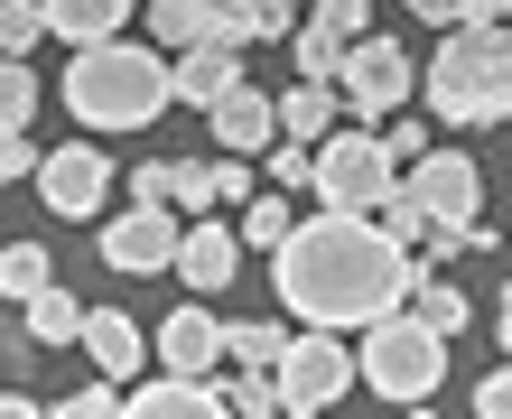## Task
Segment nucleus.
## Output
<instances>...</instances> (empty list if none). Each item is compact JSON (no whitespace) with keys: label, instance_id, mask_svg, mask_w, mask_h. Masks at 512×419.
<instances>
[{"label":"nucleus","instance_id":"nucleus-1","mask_svg":"<svg viewBox=\"0 0 512 419\" xmlns=\"http://www.w3.org/2000/svg\"><path fill=\"white\" fill-rule=\"evenodd\" d=\"M410 243H391L373 215H326L298 224L280 252H270V298H289L298 326H326V336H345V326H373L391 308H410Z\"/></svg>","mask_w":512,"mask_h":419},{"label":"nucleus","instance_id":"nucleus-2","mask_svg":"<svg viewBox=\"0 0 512 419\" xmlns=\"http://www.w3.org/2000/svg\"><path fill=\"white\" fill-rule=\"evenodd\" d=\"M177 103V66L140 38H103V47H75L66 56V112L94 140H122V131H149L159 112Z\"/></svg>","mask_w":512,"mask_h":419},{"label":"nucleus","instance_id":"nucleus-3","mask_svg":"<svg viewBox=\"0 0 512 419\" xmlns=\"http://www.w3.org/2000/svg\"><path fill=\"white\" fill-rule=\"evenodd\" d=\"M429 84V112L447 131H485V122H512V28H447L438 38V66L419 75Z\"/></svg>","mask_w":512,"mask_h":419},{"label":"nucleus","instance_id":"nucleus-4","mask_svg":"<svg viewBox=\"0 0 512 419\" xmlns=\"http://www.w3.org/2000/svg\"><path fill=\"white\" fill-rule=\"evenodd\" d=\"M354 364H364V382L382 401H401V410H419L438 392V373H447V336L419 308H391V317H373L364 326V354H354Z\"/></svg>","mask_w":512,"mask_h":419},{"label":"nucleus","instance_id":"nucleus-5","mask_svg":"<svg viewBox=\"0 0 512 419\" xmlns=\"http://www.w3.org/2000/svg\"><path fill=\"white\" fill-rule=\"evenodd\" d=\"M401 187V159L382 149V131H326L317 140V205L326 215H373V205Z\"/></svg>","mask_w":512,"mask_h":419},{"label":"nucleus","instance_id":"nucleus-6","mask_svg":"<svg viewBox=\"0 0 512 419\" xmlns=\"http://www.w3.org/2000/svg\"><path fill=\"white\" fill-rule=\"evenodd\" d=\"M354 373H364V364H354V354H345L336 336H326V326L289 336V354L270 364V382H280V410H289V419H308V410H336V401L354 392Z\"/></svg>","mask_w":512,"mask_h":419},{"label":"nucleus","instance_id":"nucleus-7","mask_svg":"<svg viewBox=\"0 0 512 419\" xmlns=\"http://www.w3.org/2000/svg\"><path fill=\"white\" fill-rule=\"evenodd\" d=\"M410 84H419L410 47H391V38H354V47H345V66H336V103L373 131V122H391V112L410 103Z\"/></svg>","mask_w":512,"mask_h":419},{"label":"nucleus","instance_id":"nucleus-8","mask_svg":"<svg viewBox=\"0 0 512 419\" xmlns=\"http://www.w3.org/2000/svg\"><path fill=\"white\" fill-rule=\"evenodd\" d=\"M177 243H187V224H177L168 215V196H131V215L122 224H103V261H112V271H177Z\"/></svg>","mask_w":512,"mask_h":419},{"label":"nucleus","instance_id":"nucleus-9","mask_svg":"<svg viewBox=\"0 0 512 419\" xmlns=\"http://www.w3.org/2000/svg\"><path fill=\"white\" fill-rule=\"evenodd\" d=\"M38 196H47V215H66V224H94V215H103V196H112V159H103V149H84V140L47 149V168H38Z\"/></svg>","mask_w":512,"mask_h":419},{"label":"nucleus","instance_id":"nucleus-10","mask_svg":"<svg viewBox=\"0 0 512 419\" xmlns=\"http://www.w3.org/2000/svg\"><path fill=\"white\" fill-rule=\"evenodd\" d=\"M401 187L419 196V215H429V224H466L475 205H485V177H475V159H466V149H419Z\"/></svg>","mask_w":512,"mask_h":419},{"label":"nucleus","instance_id":"nucleus-11","mask_svg":"<svg viewBox=\"0 0 512 419\" xmlns=\"http://www.w3.org/2000/svg\"><path fill=\"white\" fill-rule=\"evenodd\" d=\"M233 271H243V224L196 215V224H187V243H177V280H187L196 298H224Z\"/></svg>","mask_w":512,"mask_h":419},{"label":"nucleus","instance_id":"nucleus-12","mask_svg":"<svg viewBox=\"0 0 512 419\" xmlns=\"http://www.w3.org/2000/svg\"><path fill=\"white\" fill-rule=\"evenodd\" d=\"M233 410V392L215 373H159V382H131V419H215Z\"/></svg>","mask_w":512,"mask_h":419},{"label":"nucleus","instance_id":"nucleus-13","mask_svg":"<svg viewBox=\"0 0 512 419\" xmlns=\"http://www.w3.org/2000/svg\"><path fill=\"white\" fill-rule=\"evenodd\" d=\"M233 84H243V47H177V103H196V112H215Z\"/></svg>","mask_w":512,"mask_h":419},{"label":"nucleus","instance_id":"nucleus-14","mask_svg":"<svg viewBox=\"0 0 512 419\" xmlns=\"http://www.w3.org/2000/svg\"><path fill=\"white\" fill-rule=\"evenodd\" d=\"M215 354H224V326H215V308H177L168 326H159V364L168 373H215Z\"/></svg>","mask_w":512,"mask_h":419},{"label":"nucleus","instance_id":"nucleus-15","mask_svg":"<svg viewBox=\"0 0 512 419\" xmlns=\"http://www.w3.org/2000/svg\"><path fill=\"white\" fill-rule=\"evenodd\" d=\"M205 122H215L224 149H270V140H280V103H270L261 84H233V94L205 112Z\"/></svg>","mask_w":512,"mask_h":419},{"label":"nucleus","instance_id":"nucleus-16","mask_svg":"<svg viewBox=\"0 0 512 419\" xmlns=\"http://www.w3.org/2000/svg\"><path fill=\"white\" fill-rule=\"evenodd\" d=\"M84 354H94V373L140 382V317L131 308H94V317H84Z\"/></svg>","mask_w":512,"mask_h":419},{"label":"nucleus","instance_id":"nucleus-17","mask_svg":"<svg viewBox=\"0 0 512 419\" xmlns=\"http://www.w3.org/2000/svg\"><path fill=\"white\" fill-rule=\"evenodd\" d=\"M122 19H131V0H47V38H66V47L122 38Z\"/></svg>","mask_w":512,"mask_h":419},{"label":"nucleus","instance_id":"nucleus-18","mask_svg":"<svg viewBox=\"0 0 512 419\" xmlns=\"http://www.w3.org/2000/svg\"><path fill=\"white\" fill-rule=\"evenodd\" d=\"M336 112H345L336 84H289V94H280V140H308L317 149L326 131H336Z\"/></svg>","mask_w":512,"mask_h":419},{"label":"nucleus","instance_id":"nucleus-19","mask_svg":"<svg viewBox=\"0 0 512 419\" xmlns=\"http://www.w3.org/2000/svg\"><path fill=\"white\" fill-rule=\"evenodd\" d=\"M224 10H233V0H149V28H159L168 47H205L224 28Z\"/></svg>","mask_w":512,"mask_h":419},{"label":"nucleus","instance_id":"nucleus-20","mask_svg":"<svg viewBox=\"0 0 512 419\" xmlns=\"http://www.w3.org/2000/svg\"><path fill=\"white\" fill-rule=\"evenodd\" d=\"M19 317L38 326V345H84V317H94V308H84L75 289H47V298H28Z\"/></svg>","mask_w":512,"mask_h":419},{"label":"nucleus","instance_id":"nucleus-21","mask_svg":"<svg viewBox=\"0 0 512 419\" xmlns=\"http://www.w3.org/2000/svg\"><path fill=\"white\" fill-rule=\"evenodd\" d=\"M47 289H56V261L38 243H10V252H0V298H19V308H28V298H47Z\"/></svg>","mask_w":512,"mask_h":419},{"label":"nucleus","instance_id":"nucleus-22","mask_svg":"<svg viewBox=\"0 0 512 419\" xmlns=\"http://www.w3.org/2000/svg\"><path fill=\"white\" fill-rule=\"evenodd\" d=\"M224 354H233V364H280V354H289V326L280 317H243V326H224Z\"/></svg>","mask_w":512,"mask_h":419},{"label":"nucleus","instance_id":"nucleus-23","mask_svg":"<svg viewBox=\"0 0 512 419\" xmlns=\"http://www.w3.org/2000/svg\"><path fill=\"white\" fill-rule=\"evenodd\" d=\"M38 103H47L38 66H28V56H10V66H0V122H10V131H28V122H38Z\"/></svg>","mask_w":512,"mask_h":419},{"label":"nucleus","instance_id":"nucleus-24","mask_svg":"<svg viewBox=\"0 0 512 419\" xmlns=\"http://www.w3.org/2000/svg\"><path fill=\"white\" fill-rule=\"evenodd\" d=\"M168 196L187 205V215H215V205H224V168H215V159H177Z\"/></svg>","mask_w":512,"mask_h":419},{"label":"nucleus","instance_id":"nucleus-25","mask_svg":"<svg viewBox=\"0 0 512 419\" xmlns=\"http://www.w3.org/2000/svg\"><path fill=\"white\" fill-rule=\"evenodd\" d=\"M289 233H298V215H289V196H280V187L243 205V243H261V252H280Z\"/></svg>","mask_w":512,"mask_h":419},{"label":"nucleus","instance_id":"nucleus-26","mask_svg":"<svg viewBox=\"0 0 512 419\" xmlns=\"http://www.w3.org/2000/svg\"><path fill=\"white\" fill-rule=\"evenodd\" d=\"M289 66H298V84H336V66H345V47L326 38V28H298V38H289Z\"/></svg>","mask_w":512,"mask_h":419},{"label":"nucleus","instance_id":"nucleus-27","mask_svg":"<svg viewBox=\"0 0 512 419\" xmlns=\"http://www.w3.org/2000/svg\"><path fill=\"white\" fill-rule=\"evenodd\" d=\"M261 177H270V187H280V196L317 187V149H308V140H289V149H261Z\"/></svg>","mask_w":512,"mask_h":419},{"label":"nucleus","instance_id":"nucleus-28","mask_svg":"<svg viewBox=\"0 0 512 419\" xmlns=\"http://www.w3.org/2000/svg\"><path fill=\"white\" fill-rule=\"evenodd\" d=\"M373 224L391 233V243H410V252H419V243H429V215H419V196H410V187H391V196L373 205Z\"/></svg>","mask_w":512,"mask_h":419},{"label":"nucleus","instance_id":"nucleus-29","mask_svg":"<svg viewBox=\"0 0 512 419\" xmlns=\"http://www.w3.org/2000/svg\"><path fill=\"white\" fill-rule=\"evenodd\" d=\"M38 38H47V0H0V47L28 56Z\"/></svg>","mask_w":512,"mask_h":419},{"label":"nucleus","instance_id":"nucleus-30","mask_svg":"<svg viewBox=\"0 0 512 419\" xmlns=\"http://www.w3.org/2000/svg\"><path fill=\"white\" fill-rule=\"evenodd\" d=\"M224 392H233V410H243V419H280V382H270L261 364H243V373L224 382Z\"/></svg>","mask_w":512,"mask_h":419},{"label":"nucleus","instance_id":"nucleus-31","mask_svg":"<svg viewBox=\"0 0 512 419\" xmlns=\"http://www.w3.org/2000/svg\"><path fill=\"white\" fill-rule=\"evenodd\" d=\"M364 10H373V0H317V10H308V28H326L336 47H354V38H373V28H364Z\"/></svg>","mask_w":512,"mask_h":419},{"label":"nucleus","instance_id":"nucleus-32","mask_svg":"<svg viewBox=\"0 0 512 419\" xmlns=\"http://www.w3.org/2000/svg\"><path fill=\"white\" fill-rule=\"evenodd\" d=\"M112 410H131V382H84V392H66V419H112Z\"/></svg>","mask_w":512,"mask_h":419},{"label":"nucleus","instance_id":"nucleus-33","mask_svg":"<svg viewBox=\"0 0 512 419\" xmlns=\"http://www.w3.org/2000/svg\"><path fill=\"white\" fill-rule=\"evenodd\" d=\"M298 10H317V0H243V19H252V38H289Z\"/></svg>","mask_w":512,"mask_h":419},{"label":"nucleus","instance_id":"nucleus-34","mask_svg":"<svg viewBox=\"0 0 512 419\" xmlns=\"http://www.w3.org/2000/svg\"><path fill=\"white\" fill-rule=\"evenodd\" d=\"M38 168H47V149L28 140V131H10V140H0V177H38Z\"/></svg>","mask_w":512,"mask_h":419},{"label":"nucleus","instance_id":"nucleus-35","mask_svg":"<svg viewBox=\"0 0 512 419\" xmlns=\"http://www.w3.org/2000/svg\"><path fill=\"white\" fill-rule=\"evenodd\" d=\"M475 410H485V419H512V354H503V373L475 382Z\"/></svg>","mask_w":512,"mask_h":419},{"label":"nucleus","instance_id":"nucleus-36","mask_svg":"<svg viewBox=\"0 0 512 419\" xmlns=\"http://www.w3.org/2000/svg\"><path fill=\"white\" fill-rule=\"evenodd\" d=\"M168 177H177V159H149V168H131V196H168ZM177 205V196H168Z\"/></svg>","mask_w":512,"mask_h":419},{"label":"nucleus","instance_id":"nucleus-37","mask_svg":"<svg viewBox=\"0 0 512 419\" xmlns=\"http://www.w3.org/2000/svg\"><path fill=\"white\" fill-rule=\"evenodd\" d=\"M410 10L429 19V28H466V10H475V0H410Z\"/></svg>","mask_w":512,"mask_h":419},{"label":"nucleus","instance_id":"nucleus-38","mask_svg":"<svg viewBox=\"0 0 512 419\" xmlns=\"http://www.w3.org/2000/svg\"><path fill=\"white\" fill-rule=\"evenodd\" d=\"M382 149H391V159H419V149H429V131H419V122H391Z\"/></svg>","mask_w":512,"mask_h":419},{"label":"nucleus","instance_id":"nucleus-39","mask_svg":"<svg viewBox=\"0 0 512 419\" xmlns=\"http://www.w3.org/2000/svg\"><path fill=\"white\" fill-rule=\"evenodd\" d=\"M466 19H475V28H503V19H512V0H475Z\"/></svg>","mask_w":512,"mask_h":419},{"label":"nucleus","instance_id":"nucleus-40","mask_svg":"<svg viewBox=\"0 0 512 419\" xmlns=\"http://www.w3.org/2000/svg\"><path fill=\"white\" fill-rule=\"evenodd\" d=\"M494 336H503V354H512V298H503V317H494Z\"/></svg>","mask_w":512,"mask_h":419}]
</instances>
